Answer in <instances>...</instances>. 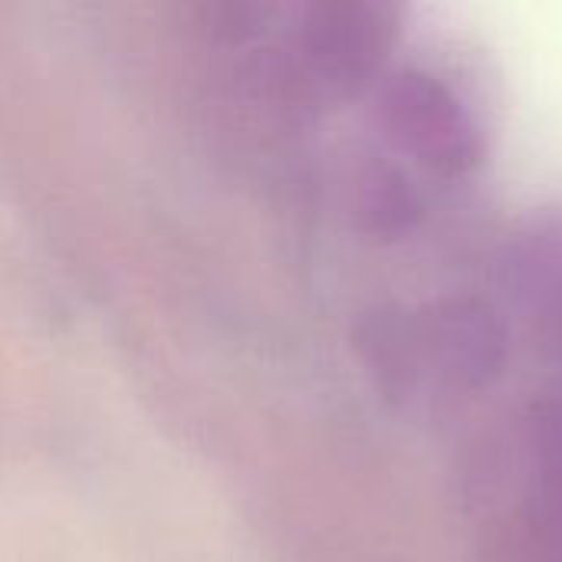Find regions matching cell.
Masks as SVG:
<instances>
[{"mask_svg":"<svg viewBox=\"0 0 562 562\" xmlns=\"http://www.w3.org/2000/svg\"><path fill=\"white\" fill-rule=\"evenodd\" d=\"M501 487V527L527 562H562V395L533 408L514 435L504 468L491 471Z\"/></svg>","mask_w":562,"mask_h":562,"instance_id":"2","label":"cell"},{"mask_svg":"<svg viewBox=\"0 0 562 562\" xmlns=\"http://www.w3.org/2000/svg\"><path fill=\"white\" fill-rule=\"evenodd\" d=\"M514 290L540 336L562 346V227L533 237L514 260Z\"/></svg>","mask_w":562,"mask_h":562,"instance_id":"4","label":"cell"},{"mask_svg":"<svg viewBox=\"0 0 562 562\" xmlns=\"http://www.w3.org/2000/svg\"><path fill=\"white\" fill-rule=\"evenodd\" d=\"M369 342L375 369L422 402L468 395L504 362V329L487 310L464 300L385 316Z\"/></svg>","mask_w":562,"mask_h":562,"instance_id":"1","label":"cell"},{"mask_svg":"<svg viewBox=\"0 0 562 562\" xmlns=\"http://www.w3.org/2000/svg\"><path fill=\"white\" fill-rule=\"evenodd\" d=\"M385 128L405 155L438 175H464L481 158L474 112L458 92L428 72L402 76L385 95Z\"/></svg>","mask_w":562,"mask_h":562,"instance_id":"3","label":"cell"}]
</instances>
